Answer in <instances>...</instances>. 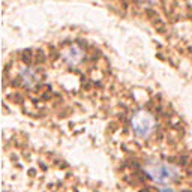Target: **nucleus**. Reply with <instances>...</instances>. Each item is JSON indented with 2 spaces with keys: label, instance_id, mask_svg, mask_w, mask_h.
<instances>
[{
  "label": "nucleus",
  "instance_id": "nucleus-1",
  "mask_svg": "<svg viewBox=\"0 0 192 192\" xmlns=\"http://www.w3.org/2000/svg\"><path fill=\"white\" fill-rule=\"evenodd\" d=\"M143 171L149 177V180H152L156 185L161 186H168L171 183L177 182L180 177V171L176 165L164 162V161H152L147 162L143 167Z\"/></svg>",
  "mask_w": 192,
  "mask_h": 192
},
{
  "label": "nucleus",
  "instance_id": "nucleus-2",
  "mask_svg": "<svg viewBox=\"0 0 192 192\" xmlns=\"http://www.w3.org/2000/svg\"><path fill=\"white\" fill-rule=\"evenodd\" d=\"M131 126L135 132V135L141 137V138H146L152 134V131L155 129V120L150 114L144 111V110H140L137 111L132 119H131Z\"/></svg>",
  "mask_w": 192,
  "mask_h": 192
},
{
  "label": "nucleus",
  "instance_id": "nucleus-3",
  "mask_svg": "<svg viewBox=\"0 0 192 192\" xmlns=\"http://www.w3.org/2000/svg\"><path fill=\"white\" fill-rule=\"evenodd\" d=\"M84 59V51L78 45H71L63 51V62L69 66H78Z\"/></svg>",
  "mask_w": 192,
  "mask_h": 192
},
{
  "label": "nucleus",
  "instance_id": "nucleus-4",
  "mask_svg": "<svg viewBox=\"0 0 192 192\" xmlns=\"http://www.w3.org/2000/svg\"><path fill=\"white\" fill-rule=\"evenodd\" d=\"M156 192H176V191L171 189V188H162V189H158Z\"/></svg>",
  "mask_w": 192,
  "mask_h": 192
}]
</instances>
